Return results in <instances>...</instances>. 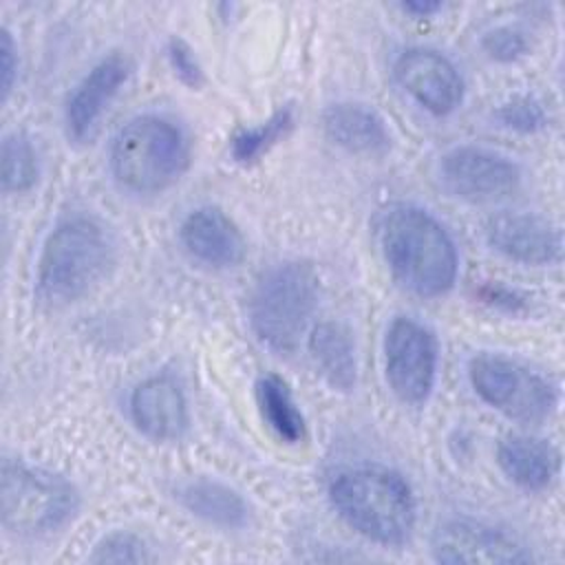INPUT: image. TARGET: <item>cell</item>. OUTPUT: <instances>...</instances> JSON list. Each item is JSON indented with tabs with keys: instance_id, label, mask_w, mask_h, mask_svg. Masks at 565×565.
Returning <instances> with one entry per match:
<instances>
[{
	"instance_id": "29",
	"label": "cell",
	"mask_w": 565,
	"mask_h": 565,
	"mask_svg": "<svg viewBox=\"0 0 565 565\" xmlns=\"http://www.w3.org/2000/svg\"><path fill=\"white\" fill-rule=\"evenodd\" d=\"M441 7L444 4L437 2V0H406V2L399 4V9L404 13H411L413 18H430L437 11H441Z\"/></svg>"
},
{
	"instance_id": "10",
	"label": "cell",
	"mask_w": 565,
	"mask_h": 565,
	"mask_svg": "<svg viewBox=\"0 0 565 565\" xmlns=\"http://www.w3.org/2000/svg\"><path fill=\"white\" fill-rule=\"evenodd\" d=\"M430 552L437 563H486L510 565L530 563L532 554L512 534L475 519L444 521L430 541Z\"/></svg>"
},
{
	"instance_id": "25",
	"label": "cell",
	"mask_w": 565,
	"mask_h": 565,
	"mask_svg": "<svg viewBox=\"0 0 565 565\" xmlns=\"http://www.w3.org/2000/svg\"><path fill=\"white\" fill-rule=\"evenodd\" d=\"M481 49L486 51V55L494 62L501 64H510L521 60L527 53V40L525 33L516 26L510 24H501L490 29L483 38H481Z\"/></svg>"
},
{
	"instance_id": "15",
	"label": "cell",
	"mask_w": 565,
	"mask_h": 565,
	"mask_svg": "<svg viewBox=\"0 0 565 565\" xmlns=\"http://www.w3.org/2000/svg\"><path fill=\"white\" fill-rule=\"evenodd\" d=\"M130 419L152 441H174L190 424L183 388L170 375H152L130 393Z\"/></svg>"
},
{
	"instance_id": "16",
	"label": "cell",
	"mask_w": 565,
	"mask_h": 565,
	"mask_svg": "<svg viewBox=\"0 0 565 565\" xmlns=\"http://www.w3.org/2000/svg\"><path fill=\"white\" fill-rule=\"evenodd\" d=\"M322 130L331 143L351 152L377 157L391 148L384 117L362 102H335L322 110Z\"/></svg>"
},
{
	"instance_id": "19",
	"label": "cell",
	"mask_w": 565,
	"mask_h": 565,
	"mask_svg": "<svg viewBox=\"0 0 565 565\" xmlns=\"http://www.w3.org/2000/svg\"><path fill=\"white\" fill-rule=\"evenodd\" d=\"M316 373L333 388L349 393L358 384V355L351 331L340 322H320L307 335Z\"/></svg>"
},
{
	"instance_id": "20",
	"label": "cell",
	"mask_w": 565,
	"mask_h": 565,
	"mask_svg": "<svg viewBox=\"0 0 565 565\" xmlns=\"http://www.w3.org/2000/svg\"><path fill=\"white\" fill-rule=\"evenodd\" d=\"M256 402L265 424L285 444H298L305 439L307 424L300 406L296 404L287 382L278 375H263L256 382Z\"/></svg>"
},
{
	"instance_id": "18",
	"label": "cell",
	"mask_w": 565,
	"mask_h": 565,
	"mask_svg": "<svg viewBox=\"0 0 565 565\" xmlns=\"http://www.w3.org/2000/svg\"><path fill=\"white\" fill-rule=\"evenodd\" d=\"M177 501L196 519L223 530H243L252 519L249 503L238 490L207 477L179 483Z\"/></svg>"
},
{
	"instance_id": "11",
	"label": "cell",
	"mask_w": 565,
	"mask_h": 565,
	"mask_svg": "<svg viewBox=\"0 0 565 565\" xmlns=\"http://www.w3.org/2000/svg\"><path fill=\"white\" fill-rule=\"evenodd\" d=\"M130 77V62L121 53L102 57L68 93L64 102V132L73 143H90L104 115Z\"/></svg>"
},
{
	"instance_id": "27",
	"label": "cell",
	"mask_w": 565,
	"mask_h": 565,
	"mask_svg": "<svg viewBox=\"0 0 565 565\" xmlns=\"http://www.w3.org/2000/svg\"><path fill=\"white\" fill-rule=\"evenodd\" d=\"M13 38L9 29H2L0 35V71H2V99L9 97L13 84H15V73H18V53H15Z\"/></svg>"
},
{
	"instance_id": "3",
	"label": "cell",
	"mask_w": 565,
	"mask_h": 565,
	"mask_svg": "<svg viewBox=\"0 0 565 565\" xmlns=\"http://www.w3.org/2000/svg\"><path fill=\"white\" fill-rule=\"evenodd\" d=\"M110 174L130 194H157L181 179L190 141L170 117L146 113L126 121L110 143Z\"/></svg>"
},
{
	"instance_id": "4",
	"label": "cell",
	"mask_w": 565,
	"mask_h": 565,
	"mask_svg": "<svg viewBox=\"0 0 565 565\" xmlns=\"http://www.w3.org/2000/svg\"><path fill=\"white\" fill-rule=\"evenodd\" d=\"M320 280L305 260L269 265L249 294V327L274 353L287 355L298 349L318 309Z\"/></svg>"
},
{
	"instance_id": "2",
	"label": "cell",
	"mask_w": 565,
	"mask_h": 565,
	"mask_svg": "<svg viewBox=\"0 0 565 565\" xmlns=\"http://www.w3.org/2000/svg\"><path fill=\"white\" fill-rule=\"evenodd\" d=\"M338 516L364 539L402 545L417 521V503L408 481L384 466H358L338 472L329 486Z\"/></svg>"
},
{
	"instance_id": "5",
	"label": "cell",
	"mask_w": 565,
	"mask_h": 565,
	"mask_svg": "<svg viewBox=\"0 0 565 565\" xmlns=\"http://www.w3.org/2000/svg\"><path fill=\"white\" fill-rule=\"evenodd\" d=\"M108 230L90 216H71L53 227L38 258V294L53 305L86 296L113 265Z\"/></svg>"
},
{
	"instance_id": "22",
	"label": "cell",
	"mask_w": 565,
	"mask_h": 565,
	"mask_svg": "<svg viewBox=\"0 0 565 565\" xmlns=\"http://www.w3.org/2000/svg\"><path fill=\"white\" fill-rule=\"evenodd\" d=\"M291 126H294V108L287 104L278 108L267 121L254 128H243L232 139L234 161L245 166L258 161L274 143H278L291 130Z\"/></svg>"
},
{
	"instance_id": "23",
	"label": "cell",
	"mask_w": 565,
	"mask_h": 565,
	"mask_svg": "<svg viewBox=\"0 0 565 565\" xmlns=\"http://www.w3.org/2000/svg\"><path fill=\"white\" fill-rule=\"evenodd\" d=\"M499 121L514 132L534 135L547 126V115L543 104L532 95H514L497 110Z\"/></svg>"
},
{
	"instance_id": "17",
	"label": "cell",
	"mask_w": 565,
	"mask_h": 565,
	"mask_svg": "<svg viewBox=\"0 0 565 565\" xmlns=\"http://www.w3.org/2000/svg\"><path fill=\"white\" fill-rule=\"evenodd\" d=\"M497 463L503 475L523 490H545L561 470L558 448L534 435H508L497 446Z\"/></svg>"
},
{
	"instance_id": "12",
	"label": "cell",
	"mask_w": 565,
	"mask_h": 565,
	"mask_svg": "<svg viewBox=\"0 0 565 565\" xmlns=\"http://www.w3.org/2000/svg\"><path fill=\"white\" fill-rule=\"evenodd\" d=\"M395 79L428 113L444 117L459 108L463 79L455 64L439 51L413 46L395 60Z\"/></svg>"
},
{
	"instance_id": "6",
	"label": "cell",
	"mask_w": 565,
	"mask_h": 565,
	"mask_svg": "<svg viewBox=\"0 0 565 565\" xmlns=\"http://www.w3.org/2000/svg\"><path fill=\"white\" fill-rule=\"evenodd\" d=\"M75 486L51 470L24 461H2L0 516L15 536H42L64 527L77 512Z\"/></svg>"
},
{
	"instance_id": "8",
	"label": "cell",
	"mask_w": 565,
	"mask_h": 565,
	"mask_svg": "<svg viewBox=\"0 0 565 565\" xmlns=\"http://www.w3.org/2000/svg\"><path fill=\"white\" fill-rule=\"evenodd\" d=\"M435 333L411 316H397L384 335V375L393 395L411 406L424 404L437 380Z\"/></svg>"
},
{
	"instance_id": "1",
	"label": "cell",
	"mask_w": 565,
	"mask_h": 565,
	"mask_svg": "<svg viewBox=\"0 0 565 565\" xmlns=\"http://www.w3.org/2000/svg\"><path fill=\"white\" fill-rule=\"evenodd\" d=\"M380 247L393 278L419 298L455 287L459 256L446 227L424 207L393 205L380 223Z\"/></svg>"
},
{
	"instance_id": "26",
	"label": "cell",
	"mask_w": 565,
	"mask_h": 565,
	"mask_svg": "<svg viewBox=\"0 0 565 565\" xmlns=\"http://www.w3.org/2000/svg\"><path fill=\"white\" fill-rule=\"evenodd\" d=\"M166 57L172 73L190 88H199L203 84V68L188 42L181 38H170L166 44Z\"/></svg>"
},
{
	"instance_id": "28",
	"label": "cell",
	"mask_w": 565,
	"mask_h": 565,
	"mask_svg": "<svg viewBox=\"0 0 565 565\" xmlns=\"http://www.w3.org/2000/svg\"><path fill=\"white\" fill-rule=\"evenodd\" d=\"M481 298L490 305L503 307L508 311H516L525 305V298H521L516 291H510L508 287H499V285H486L481 289Z\"/></svg>"
},
{
	"instance_id": "9",
	"label": "cell",
	"mask_w": 565,
	"mask_h": 565,
	"mask_svg": "<svg viewBox=\"0 0 565 565\" xmlns=\"http://www.w3.org/2000/svg\"><path fill=\"white\" fill-rule=\"evenodd\" d=\"M444 188L468 203H501L523 183L521 166L501 150L483 146H455L439 159Z\"/></svg>"
},
{
	"instance_id": "13",
	"label": "cell",
	"mask_w": 565,
	"mask_h": 565,
	"mask_svg": "<svg viewBox=\"0 0 565 565\" xmlns=\"http://www.w3.org/2000/svg\"><path fill=\"white\" fill-rule=\"evenodd\" d=\"M488 245L501 256L521 265H552L561 260V230L534 212H499L483 227Z\"/></svg>"
},
{
	"instance_id": "14",
	"label": "cell",
	"mask_w": 565,
	"mask_h": 565,
	"mask_svg": "<svg viewBox=\"0 0 565 565\" xmlns=\"http://www.w3.org/2000/svg\"><path fill=\"white\" fill-rule=\"evenodd\" d=\"M179 238L190 258L212 269L236 267L247 254L241 227L216 205L192 210L179 227Z\"/></svg>"
},
{
	"instance_id": "24",
	"label": "cell",
	"mask_w": 565,
	"mask_h": 565,
	"mask_svg": "<svg viewBox=\"0 0 565 565\" xmlns=\"http://www.w3.org/2000/svg\"><path fill=\"white\" fill-rule=\"evenodd\" d=\"M90 563H148L152 561L146 543L130 532L106 534L88 556Z\"/></svg>"
},
{
	"instance_id": "21",
	"label": "cell",
	"mask_w": 565,
	"mask_h": 565,
	"mask_svg": "<svg viewBox=\"0 0 565 565\" xmlns=\"http://www.w3.org/2000/svg\"><path fill=\"white\" fill-rule=\"evenodd\" d=\"M40 177V159L33 141L24 132H9L2 139L0 179L9 194L29 192Z\"/></svg>"
},
{
	"instance_id": "7",
	"label": "cell",
	"mask_w": 565,
	"mask_h": 565,
	"mask_svg": "<svg viewBox=\"0 0 565 565\" xmlns=\"http://www.w3.org/2000/svg\"><path fill=\"white\" fill-rule=\"evenodd\" d=\"M468 380L481 402L512 422L541 424L556 413V384L510 355L475 353L468 362Z\"/></svg>"
}]
</instances>
